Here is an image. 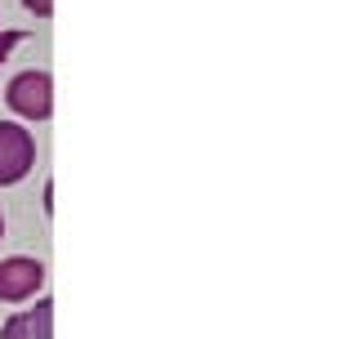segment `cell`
I'll list each match as a JSON object with an SVG mask.
<instances>
[{
  "mask_svg": "<svg viewBox=\"0 0 357 339\" xmlns=\"http://www.w3.org/2000/svg\"><path fill=\"white\" fill-rule=\"evenodd\" d=\"M18 40H22V31H0V63L9 59V50H14Z\"/></svg>",
  "mask_w": 357,
  "mask_h": 339,
  "instance_id": "obj_5",
  "label": "cell"
},
{
  "mask_svg": "<svg viewBox=\"0 0 357 339\" xmlns=\"http://www.w3.org/2000/svg\"><path fill=\"white\" fill-rule=\"evenodd\" d=\"M0 339H54V303L40 299L31 312H14L5 322V331H0Z\"/></svg>",
  "mask_w": 357,
  "mask_h": 339,
  "instance_id": "obj_4",
  "label": "cell"
},
{
  "mask_svg": "<svg viewBox=\"0 0 357 339\" xmlns=\"http://www.w3.org/2000/svg\"><path fill=\"white\" fill-rule=\"evenodd\" d=\"M0 236H5V214H0Z\"/></svg>",
  "mask_w": 357,
  "mask_h": 339,
  "instance_id": "obj_7",
  "label": "cell"
},
{
  "mask_svg": "<svg viewBox=\"0 0 357 339\" xmlns=\"http://www.w3.org/2000/svg\"><path fill=\"white\" fill-rule=\"evenodd\" d=\"M45 286V264L27 255L0 259V303H22Z\"/></svg>",
  "mask_w": 357,
  "mask_h": 339,
  "instance_id": "obj_3",
  "label": "cell"
},
{
  "mask_svg": "<svg viewBox=\"0 0 357 339\" xmlns=\"http://www.w3.org/2000/svg\"><path fill=\"white\" fill-rule=\"evenodd\" d=\"M5 103L14 107L18 116H27V121H45L54 112V81L45 72H22V76L9 81Z\"/></svg>",
  "mask_w": 357,
  "mask_h": 339,
  "instance_id": "obj_1",
  "label": "cell"
},
{
  "mask_svg": "<svg viewBox=\"0 0 357 339\" xmlns=\"http://www.w3.org/2000/svg\"><path fill=\"white\" fill-rule=\"evenodd\" d=\"M22 5H27L36 18H50V14H54V0H22Z\"/></svg>",
  "mask_w": 357,
  "mask_h": 339,
  "instance_id": "obj_6",
  "label": "cell"
},
{
  "mask_svg": "<svg viewBox=\"0 0 357 339\" xmlns=\"http://www.w3.org/2000/svg\"><path fill=\"white\" fill-rule=\"evenodd\" d=\"M31 165H36V139L14 121H0V188L27 179Z\"/></svg>",
  "mask_w": 357,
  "mask_h": 339,
  "instance_id": "obj_2",
  "label": "cell"
}]
</instances>
